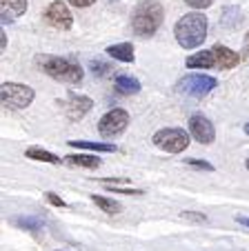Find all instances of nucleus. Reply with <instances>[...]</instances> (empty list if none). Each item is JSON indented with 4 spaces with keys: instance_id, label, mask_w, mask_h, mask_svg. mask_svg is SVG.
<instances>
[{
    "instance_id": "f257e3e1",
    "label": "nucleus",
    "mask_w": 249,
    "mask_h": 251,
    "mask_svg": "<svg viewBox=\"0 0 249 251\" xmlns=\"http://www.w3.org/2000/svg\"><path fill=\"white\" fill-rule=\"evenodd\" d=\"M174 33H176V40H178V45L183 49L198 47L207 36V16H202L200 11L185 14L183 18L176 23Z\"/></svg>"
},
{
    "instance_id": "f03ea898",
    "label": "nucleus",
    "mask_w": 249,
    "mask_h": 251,
    "mask_svg": "<svg viewBox=\"0 0 249 251\" xmlns=\"http://www.w3.org/2000/svg\"><path fill=\"white\" fill-rule=\"evenodd\" d=\"M38 67L47 74V76L56 78L60 82H69V85H78L83 82V67L78 62L69 60V58H60V56H38L36 58Z\"/></svg>"
},
{
    "instance_id": "7ed1b4c3",
    "label": "nucleus",
    "mask_w": 249,
    "mask_h": 251,
    "mask_svg": "<svg viewBox=\"0 0 249 251\" xmlns=\"http://www.w3.org/2000/svg\"><path fill=\"white\" fill-rule=\"evenodd\" d=\"M163 18H165V9L158 0H142L136 7V11H134L132 27L138 36H151L163 25Z\"/></svg>"
},
{
    "instance_id": "20e7f679",
    "label": "nucleus",
    "mask_w": 249,
    "mask_h": 251,
    "mask_svg": "<svg viewBox=\"0 0 249 251\" xmlns=\"http://www.w3.org/2000/svg\"><path fill=\"white\" fill-rule=\"evenodd\" d=\"M0 98H2V104L9 109H25L33 100V89L27 85H18V82H2Z\"/></svg>"
},
{
    "instance_id": "39448f33",
    "label": "nucleus",
    "mask_w": 249,
    "mask_h": 251,
    "mask_svg": "<svg viewBox=\"0 0 249 251\" xmlns=\"http://www.w3.org/2000/svg\"><path fill=\"white\" fill-rule=\"evenodd\" d=\"M154 145L169 153H180L189 147V136L183 129H160L154 133Z\"/></svg>"
},
{
    "instance_id": "423d86ee",
    "label": "nucleus",
    "mask_w": 249,
    "mask_h": 251,
    "mask_svg": "<svg viewBox=\"0 0 249 251\" xmlns=\"http://www.w3.org/2000/svg\"><path fill=\"white\" fill-rule=\"evenodd\" d=\"M218 85L216 78L212 76H202V74H192V76H185L183 80L178 82V91L192 96V98H202L209 91H214Z\"/></svg>"
},
{
    "instance_id": "0eeeda50",
    "label": "nucleus",
    "mask_w": 249,
    "mask_h": 251,
    "mask_svg": "<svg viewBox=\"0 0 249 251\" xmlns=\"http://www.w3.org/2000/svg\"><path fill=\"white\" fill-rule=\"evenodd\" d=\"M127 125H129V114L125 109H111V111H107V114L100 118V123H98V131H100V136L103 138H113V136H118V133H122L125 129H127Z\"/></svg>"
},
{
    "instance_id": "6e6552de",
    "label": "nucleus",
    "mask_w": 249,
    "mask_h": 251,
    "mask_svg": "<svg viewBox=\"0 0 249 251\" xmlns=\"http://www.w3.org/2000/svg\"><path fill=\"white\" fill-rule=\"evenodd\" d=\"M45 20H47L49 27L60 29V31H67V29H71V25H74L71 11L67 9V5L65 2H60V0L52 2V5L45 9Z\"/></svg>"
},
{
    "instance_id": "1a4fd4ad",
    "label": "nucleus",
    "mask_w": 249,
    "mask_h": 251,
    "mask_svg": "<svg viewBox=\"0 0 249 251\" xmlns=\"http://www.w3.org/2000/svg\"><path fill=\"white\" fill-rule=\"evenodd\" d=\"M189 131H192V136L196 138L200 145H212L214 138H216L214 123L202 114H194L192 118H189Z\"/></svg>"
},
{
    "instance_id": "9d476101",
    "label": "nucleus",
    "mask_w": 249,
    "mask_h": 251,
    "mask_svg": "<svg viewBox=\"0 0 249 251\" xmlns=\"http://www.w3.org/2000/svg\"><path fill=\"white\" fill-rule=\"evenodd\" d=\"M91 107H94L91 98L78 96V94H69V98H67V102H65V116L69 120H80Z\"/></svg>"
},
{
    "instance_id": "9b49d317",
    "label": "nucleus",
    "mask_w": 249,
    "mask_h": 251,
    "mask_svg": "<svg viewBox=\"0 0 249 251\" xmlns=\"http://www.w3.org/2000/svg\"><path fill=\"white\" fill-rule=\"evenodd\" d=\"M27 11V0H0V18L2 25H9L18 20L20 16Z\"/></svg>"
},
{
    "instance_id": "f8f14e48",
    "label": "nucleus",
    "mask_w": 249,
    "mask_h": 251,
    "mask_svg": "<svg viewBox=\"0 0 249 251\" xmlns=\"http://www.w3.org/2000/svg\"><path fill=\"white\" fill-rule=\"evenodd\" d=\"M214 53H216V65L221 67V69H234L236 65L240 62V56L236 51H231L229 47H225V45H216V47H212Z\"/></svg>"
},
{
    "instance_id": "ddd939ff",
    "label": "nucleus",
    "mask_w": 249,
    "mask_h": 251,
    "mask_svg": "<svg viewBox=\"0 0 249 251\" xmlns=\"http://www.w3.org/2000/svg\"><path fill=\"white\" fill-rule=\"evenodd\" d=\"M214 65H216V53H214V49H209V51H198L187 58L189 69H209V67H214Z\"/></svg>"
},
{
    "instance_id": "4468645a",
    "label": "nucleus",
    "mask_w": 249,
    "mask_h": 251,
    "mask_svg": "<svg viewBox=\"0 0 249 251\" xmlns=\"http://www.w3.org/2000/svg\"><path fill=\"white\" fill-rule=\"evenodd\" d=\"M107 53L111 58H116V60H120V62H134V47L129 43L111 45V47H107Z\"/></svg>"
},
{
    "instance_id": "2eb2a0df",
    "label": "nucleus",
    "mask_w": 249,
    "mask_h": 251,
    "mask_svg": "<svg viewBox=\"0 0 249 251\" xmlns=\"http://www.w3.org/2000/svg\"><path fill=\"white\" fill-rule=\"evenodd\" d=\"M69 147L89 149V151H103V153H113L116 151L113 145H107V142H89V140H69Z\"/></svg>"
},
{
    "instance_id": "dca6fc26",
    "label": "nucleus",
    "mask_w": 249,
    "mask_h": 251,
    "mask_svg": "<svg viewBox=\"0 0 249 251\" xmlns=\"http://www.w3.org/2000/svg\"><path fill=\"white\" fill-rule=\"evenodd\" d=\"M116 89L125 96L138 94V91H140V82L132 76H116Z\"/></svg>"
},
{
    "instance_id": "f3484780",
    "label": "nucleus",
    "mask_w": 249,
    "mask_h": 251,
    "mask_svg": "<svg viewBox=\"0 0 249 251\" xmlns=\"http://www.w3.org/2000/svg\"><path fill=\"white\" fill-rule=\"evenodd\" d=\"M27 158H31V160H40V162H49V165H58V162H60V158L58 156H54L52 151L40 149V147H29L27 149Z\"/></svg>"
},
{
    "instance_id": "a211bd4d",
    "label": "nucleus",
    "mask_w": 249,
    "mask_h": 251,
    "mask_svg": "<svg viewBox=\"0 0 249 251\" xmlns=\"http://www.w3.org/2000/svg\"><path fill=\"white\" fill-rule=\"evenodd\" d=\"M67 162L71 167H85V169H98L100 158L96 156H67Z\"/></svg>"
},
{
    "instance_id": "6ab92c4d",
    "label": "nucleus",
    "mask_w": 249,
    "mask_h": 251,
    "mask_svg": "<svg viewBox=\"0 0 249 251\" xmlns=\"http://www.w3.org/2000/svg\"><path fill=\"white\" fill-rule=\"evenodd\" d=\"M91 200H94V204H98L103 211L107 213H120V202H116V200L111 198H103V196H91Z\"/></svg>"
},
{
    "instance_id": "aec40b11",
    "label": "nucleus",
    "mask_w": 249,
    "mask_h": 251,
    "mask_svg": "<svg viewBox=\"0 0 249 251\" xmlns=\"http://www.w3.org/2000/svg\"><path fill=\"white\" fill-rule=\"evenodd\" d=\"M16 225H20V227H31V231H38V229H43V225L40 223H36V220H29V218H25V220H14Z\"/></svg>"
},
{
    "instance_id": "412c9836",
    "label": "nucleus",
    "mask_w": 249,
    "mask_h": 251,
    "mask_svg": "<svg viewBox=\"0 0 249 251\" xmlns=\"http://www.w3.org/2000/svg\"><path fill=\"white\" fill-rule=\"evenodd\" d=\"M91 69H94L98 76H107V69H109V67L105 65V62H100V60H91Z\"/></svg>"
},
{
    "instance_id": "4be33fe9",
    "label": "nucleus",
    "mask_w": 249,
    "mask_h": 251,
    "mask_svg": "<svg viewBox=\"0 0 249 251\" xmlns=\"http://www.w3.org/2000/svg\"><path fill=\"white\" fill-rule=\"evenodd\" d=\"M189 7H194V9H205V7H209L214 2V0H185Z\"/></svg>"
},
{
    "instance_id": "5701e85b",
    "label": "nucleus",
    "mask_w": 249,
    "mask_h": 251,
    "mask_svg": "<svg viewBox=\"0 0 249 251\" xmlns=\"http://www.w3.org/2000/svg\"><path fill=\"white\" fill-rule=\"evenodd\" d=\"M47 200H49V202L54 204V207H67V204H65V200H62L60 196L52 194V191H49V194H47Z\"/></svg>"
},
{
    "instance_id": "b1692460",
    "label": "nucleus",
    "mask_w": 249,
    "mask_h": 251,
    "mask_svg": "<svg viewBox=\"0 0 249 251\" xmlns=\"http://www.w3.org/2000/svg\"><path fill=\"white\" fill-rule=\"evenodd\" d=\"M180 218H192V220H196V223H205V216L202 213H189V211H183L180 213Z\"/></svg>"
},
{
    "instance_id": "393cba45",
    "label": "nucleus",
    "mask_w": 249,
    "mask_h": 251,
    "mask_svg": "<svg viewBox=\"0 0 249 251\" xmlns=\"http://www.w3.org/2000/svg\"><path fill=\"white\" fill-rule=\"evenodd\" d=\"M189 165H192V167H198V169H207V171L214 169V167L209 165V162H205V160H189Z\"/></svg>"
},
{
    "instance_id": "a878e982",
    "label": "nucleus",
    "mask_w": 249,
    "mask_h": 251,
    "mask_svg": "<svg viewBox=\"0 0 249 251\" xmlns=\"http://www.w3.org/2000/svg\"><path fill=\"white\" fill-rule=\"evenodd\" d=\"M74 7H89V5H94L96 0H69Z\"/></svg>"
},
{
    "instance_id": "bb28decb",
    "label": "nucleus",
    "mask_w": 249,
    "mask_h": 251,
    "mask_svg": "<svg viewBox=\"0 0 249 251\" xmlns=\"http://www.w3.org/2000/svg\"><path fill=\"white\" fill-rule=\"evenodd\" d=\"M243 51H245V58H249V31L245 36V43H243Z\"/></svg>"
},
{
    "instance_id": "cd10ccee",
    "label": "nucleus",
    "mask_w": 249,
    "mask_h": 251,
    "mask_svg": "<svg viewBox=\"0 0 249 251\" xmlns=\"http://www.w3.org/2000/svg\"><path fill=\"white\" fill-rule=\"evenodd\" d=\"M236 223H240L243 227H249V218H245V216H238V218H236Z\"/></svg>"
},
{
    "instance_id": "c85d7f7f",
    "label": "nucleus",
    "mask_w": 249,
    "mask_h": 251,
    "mask_svg": "<svg viewBox=\"0 0 249 251\" xmlns=\"http://www.w3.org/2000/svg\"><path fill=\"white\" fill-rule=\"evenodd\" d=\"M245 133H247V136H249V123L245 125Z\"/></svg>"
},
{
    "instance_id": "c756f323",
    "label": "nucleus",
    "mask_w": 249,
    "mask_h": 251,
    "mask_svg": "<svg viewBox=\"0 0 249 251\" xmlns=\"http://www.w3.org/2000/svg\"><path fill=\"white\" fill-rule=\"evenodd\" d=\"M245 167H247V169H249V158H247V162H245Z\"/></svg>"
},
{
    "instance_id": "7c9ffc66",
    "label": "nucleus",
    "mask_w": 249,
    "mask_h": 251,
    "mask_svg": "<svg viewBox=\"0 0 249 251\" xmlns=\"http://www.w3.org/2000/svg\"><path fill=\"white\" fill-rule=\"evenodd\" d=\"M60 251H67V249H60Z\"/></svg>"
}]
</instances>
